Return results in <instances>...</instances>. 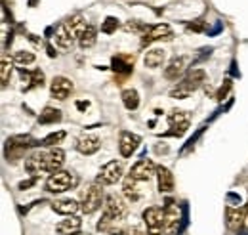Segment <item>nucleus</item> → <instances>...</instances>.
Segmentation results:
<instances>
[{
	"mask_svg": "<svg viewBox=\"0 0 248 235\" xmlns=\"http://www.w3.org/2000/svg\"><path fill=\"white\" fill-rule=\"evenodd\" d=\"M130 178H134L136 182H149L153 176H156V167L153 161L149 159H140L132 168H130Z\"/></svg>",
	"mask_w": 248,
	"mask_h": 235,
	"instance_id": "obj_9",
	"label": "nucleus"
},
{
	"mask_svg": "<svg viewBox=\"0 0 248 235\" xmlns=\"http://www.w3.org/2000/svg\"><path fill=\"white\" fill-rule=\"evenodd\" d=\"M123 103L128 111H136V109H138V105H140V94H138V90H134V88L124 90L123 92Z\"/></svg>",
	"mask_w": 248,
	"mask_h": 235,
	"instance_id": "obj_25",
	"label": "nucleus"
},
{
	"mask_svg": "<svg viewBox=\"0 0 248 235\" xmlns=\"http://www.w3.org/2000/svg\"><path fill=\"white\" fill-rule=\"evenodd\" d=\"M172 36V29L170 25L166 23H158V25H153L145 31V36H143V42H155V40H160V38H170Z\"/></svg>",
	"mask_w": 248,
	"mask_h": 235,
	"instance_id": "obj_18",
	"label": "nucleus"
},
{
	"mask_svg": "<svg viewBox=\"0 0 248 235\" xmlns=\"http://www.w3.org/2000/svg\"><path fill=\"white\" fill-rule=\"evenodd\" d=\"M124 216H126V203L123 197H119L115 193L107 195L105 203H103V216H101V222L97 224V230H107L109 224L123 220Z\"/></svg>",
	"mask_w": 248,
	"mask_h": 235,
	"instance_id": "obj_2",
	"label": "nucleus"
},
{
	"mask_svg": "<svg viewBox=\"0 0 248 235\" xmlns=\"http://www.w3.org/2000/svg\"><path fill=\"white\" fill-rule=\"evenodd\" d=\"M63 138H65V132L60 130V132H52L50 136H46L44 140H42V146L44 147H56L58 144H62Z\"/></svg>",
	"mask_w": 248,
	"mask_h": 235,
	"instance_id": "obj_31",
	"label": "nucleus"
},
{
	"mask_svg": "<svg viewBox=\"0 0 248 235\" xmlns=\"http://www.w3.org/2000/svg\"><path fill=\"white\" fill-rule=\"evenodd\" d=\"M71 92H73V83L69 81V79H65V77H56L54 81H52V84H50V94H52V98H56V100H67L69 96H71Z\"/></svg>",
	"mask_w": 248,
	"mask_h": 235,
	"instance_id": "obj_12",
	"label": "nucleus"
},
{
	"mask_svg": "<svg viewBox=\"0 0 248 235\" xmlns=\"http://www.w3.org/2000/svg\"><path fill=\"white\" fill-rule=\"evenodd\" d=\"M128 235H147V234H145L141 228H138V226H136V228H132V230L128 232Z\"/></svg>",
	"mask_w": 248,
	"mask_h": 235,
	"instance_id": "obj_33",
	"label": "nucleus"
},
{
	"mask_svg": "<svg viewBox=\"0 0 248 235\" xmlns=\"http://www.w3.org/2000/svg\"><path fill=\"white\" fill-rule=\"evenodd\" d=\"M10 77H12V61L4 56V58H2V67H0V81H2L4 86L8 84Z\"/></svg>",
	"mask_w": 248,
	"mask_h": 235,
	"instance_id": "obj_30",
	"label": "nucleus"
},
{
	"mask_svg": "<svg viewBox=\"0 0 248 235\" xmlns=\"http://www.w3.org/2000/svg\"><path fill=\"white\" fill-rule=\"evenodd\" d=\"M189 113L187 111H182V109H174V111H170L168 113V124L178 132V134H184L187 130V126H189Z\"/></svg>",
	"mask_w": 248,
	"mask_h": 235,
	"instance_id": "obj_16",
	"label": "nucleus"
},
{
	"mask_svg": "<svg viewBox=\"0 0 248 235\" xmlns=\"http://www.w3.org/2000/svg\"><path fill=\"white\" fill-rule=\"evenodd\" d=\"M124 187V195L128 197V201H138V197H140V193H138V189H136V180L134 178H126L123 184Z\"/></svg>",
	"mask_w": 248,
	"mask_h": 235,
	"instance_id": "obj_28",
	"label": "nucleus"
},
{
	"mask_svg": "<svg viewBox=\"0 0 248 235\" xmlns=\"http://www.w3.org/2000/svg\"><path fill=\"white\" fill-rule=\"evenodd\" d=\"M40 124H52V122H58V120H62V111H58V109H54V107H46L42 113H40Z\"/></svg>",
	"mask_w": 248,
	"mask_h": 235,
	"instance_id": "obj_27",
	"label": "nucleus"
},
{
	"mask_svg": "<svg viewBox=\"0 0 248 235\" xmlns=\"http://www.w3.org/2000/svg\"><path fill=\"white\" fill-rule=\"evenodd\" d=\"M77 149L82 153V155H93L99 146H101V142H99V138L97 136H93V134H88V132H84V134H80L78 138H77Z\"/></svg>",
	"mask_w": 248,
	"mask_h": 235,
	"instance_id": "obj_13",
	"label": "nucleus"
},
{
	"mask_svg": "<svg viewBox=\"0 0 248 235\" xmlns=\"http://www.w3.org/2000/svg\"><path fill=\"white\" fill-rule=\"evenodd\" d=\"M32 146H38V142H34L31 136H14L6 142V157L8 161H17L23 157V153Z\"/></svg>",
	"mask_w": 248,
	"mask_h": 235,
	"instance_id": "obj_6",
	"label": "nucleus"
},
{
	"mask_svg": "<svg viewBox=\"0 0 248 235\" xmlns=\"http://www.w3.org/2000/svg\"><path fill=\"white\" fill-rule=\"evenodd\" d=\"M32 61H34V54H32V52L19 50V52H16V54H14V63H17V65H21V67L31 65Z\"/></svg>",
	"mask_w": 248,
	"mask_h": 235,
	"instance_id": "obj_29",
	"label": "nucleus"
},
{
	"mask_svg": "<svg viewBox=\"0 0 248 235\" xmlns=\"http://www.w3.org/2000/svg\"><path fill=\"white\" fill-rule=\"evenodd\" d=\"M65 163V153L60 147H44V149H38L31 153L27 159H25V170L36 176L40 172H58Z\"/></svg>",
	"mask_w": 248,
	"mask_h": 235,
	"instance_id": "obj_1",
	"label": "nucleus"
},
{
	"mask_svg": "<svg viewBox=\"0 0 248 235\" xmlns=\"http://www.w3.org/2000/svg\"><path fill=\"white\" fill-rule=\"evenodd\" d=\"M65 23H67V27L71 29V33H73L77 38L80 36V33H82V31L86 29V21H84V17H82V16H73V17H71V19H67Z\"/></svg>",
	"mask_w": 248,
	"mask_h": 235,
	"instance_id": "obj_26",
	"label": "nucleus"
},
{
	"mask_svg": "<svg viewBox=\"0 0 248 235\" xmlns=\"http://www.w3.org/2000/svg\"><path fill=\"white\" fill-rule=\"evenodd\" d=\"M19 75H21V81L27 83L25 90L36 88V86H42V84H44V73L38 71V69H34V71H25V69H21Z\"/></svg>",
	"mask_w": 248,
	"mask_h": 235,
	"instance_id": "obj_23",
	"label": "nucleus"
},
{
	"mask_svg": "<svg viewBox=\"0 0 248 235\" xmlns=\"http://www.w3.org/2000/svg\"><path fill=\"white\" fill-rule=\"evenodd\" d=\"M78 184V178L67 170H58L54 174H50V178L46 180V189L52 193H63L71 187H75Z\"/></svg>",
	"mask_w": 248,
	"mask_h": 235,
	"instance_id": "obj_5",
	"label": "nucleus"
},
{
	"mask_svg": "<svg viewBox=\"0 0 248 235\" xmlns=\"http://www.w3.org/2000/svg\"><path fill=\"white\" fill-rule=\"evenodd\" d=\"M124 174V167L121 161H109L107 165L101 167L99 174H97V184L101 185H113L117 182L123 180Z\"/></svg>",
	"mask_w": 248,
	"mask_h": 235,
	"instance_id": "obj_8",
	"label": "nucleus"
},
{
	"mask_svg": "<svg viewBox=\"0 0 248 235\" xmlns=\"http://www.w3.org/2000/svg\"><path fill=\"white\" fill-rule=\"evenodd\" d=\"M82 226V220L78 216H67L65 220H62L58 226H56V232L60 235H71V234H77Z\"/></svg>",
	"mask_w": 248,
	"mask_h": 235,
	"instance_id": "obj_20",
	"label": "nucleus"
},
{
	"mask_svg": "<svg viewBox=\"0 0 248 235\" xmlns=\"http://www.w3.org/2000/svg\"><path fill=\"white\" fill-rule=\"evenodd\" d=\"M141 138L138 134H132V132H123L121 134V142H119V149H121V155L123 157H132L136 153V149L140 146Z\"/></svg>",
	"mask_w": 248,
	"mask_h": 235,
	"instance_id": "obj_15",
	"label": "nucleus"
},
{
	"mask_svg": "<svg viewBox=\"0 0 248 235\" xmlns=\"http://www.w3.org/2000/svg\"><path fill=\"white\" fill-rule=\"evenodd\" d=\"M156 180H158V189L162 193H170L174 189V174L166 167H156Z\"/></svg>",
	"mask_w": 248,
	"mask_h": 235,
	"instance_id": "obj_19",
	"label": "nucleus"
},
{
	"mask_svg": "<svg viewBox=\"0 0 248 235\" xmlns=\"http://www.w3.org/2000/svg\"><path fill=\"white\" fill-rule=\"evenodd\" d=\"M143 222L147 226L149 235L164 234V208L160 206H149L143 210Z\"/></svg>",
	"mask_w": 248,
	"mask_h": 235,
	"instance_id": "obj_7",
	"label": "nucleus"
},
{
	"mask_svg": "<svg viewBox=\"0 0 248 235\" xmlns=\"http://www.w3.org/2000/svg\"><path fill=\"white\" fill-rule=\"evenodd\" d=\"M245 220H247V210H245V206H237V208L229 206V208H227V212H225V222H227V228H229L231 232H239V230L243 228Z\"/></svg>",
	"mask_w": 248,
	"mask_h": 235,
	"instance_id": "obj_11",
	"label": "nucleus"
},
{
	"mask_svg": "<svg viewBox=\"0 0 248 235\" xmlns=\"http://www.w3.org/2000/svg\"><path fill=\"white\" fill-rule=\"evenodd\" d=\"M80 208V203H77L75 199H60L52 203V210L62 214V216H75Z\"/></svg>",
	"mask_w": 248,
	"mask_h": 235,
	"instance_id": "obj_17",
	"label": "nucleus"
},
{
	"mask_svg": "<svg viewBox=\"0 0 248 235\" xmlns=\"http://www.w3.org/2000/svg\"><path fill=\"white\" fill-rule=\"evenodd\" d=\"M75 38H77V36L71 33V29L67 27V23H60L56 33H54V42H56V46H60L62 50H71L73 44H75Z\"/></svg>",
	"mask_w": 248,
	"mask_h": 235,
	"instance_id": "obj_14",
	"label": "nucleus"
},
{
	"mask_svg": "<svg viewBox=\"0 0 248 235\" xmlns=\"http://www.w3.org/2000/svg\"><path fill=\"white\" fill-rule=\"evenodd\" d=\"M186 65H187V59L186 58H176L170 61V65L164 69V77L168 79V81H178L182 75H184V71H186Z\"/></svg>",
	"mask_w": 248,
	"mask_h": 235,
	"instance_id": "obj_21",
	"label": "nucleus"
},
{
	"mask_svg": "<svg viewBox=\"0 0 248 235\" xmlns=\"http://www.w3.org/2000/svg\"><path fill=\"white\" fill-rule=\"evenodd\" d=\"M103 203H105V197H103L101 184H90V185L82 191V197H80V210H82L84 214H93Z\"/></svg>",
	"mask_w": 248,
	"mask_h": 235,
	"instance_id": "obj_4",
	"label": "nucleus"
},
{
	"mask_svg": "<svg viewBox=\"0 0 248 235\" xmlns=\"http://www.w3.org/2000/svg\"><path fill=\"white\" fill-rule=\"evenodd\" d=\"M204 79H206V75H204V71L202 69H193V71H189L186 75V79L182 81V83H178V86L172 90V98H176V100H184L187 98L193 90H197L202 83H204Z\"/></svg>",
	"mask_w": 248,
	"mask_h": 235,
	"instance_id": "obj_3",
	"label": "nucleus"
},
{
	"mask_svg": "<svg viewBox=\"0 0 248 235\" xmlns=\"http://www.w3.org/2000/svg\"><path fill=\"white\" fill-rule=\"evenodd\" d=\"M117 29H119V19H115V17H107L103 21V25H101V31L105 34H111V33H115Z\"/></svg>",
	"mask_w": 248,
	"mask_h": 235,
	"instance_id": "obj_32",
	"label": "nucleus"
},
{
	"mask_svg": "<svg viewBox=\"0 0 248 235\" xmlns=\"http://www.w3.org/2000/svg\"><path fill=\"white\" fill-rule=\"evenodd\" d=\"M180 218H182L180 206L174 205V203H168L164 206V234H176V230L180 226Z\"/></svg>",
	"mask_w": 248,
	"mask_h": 235,
	"instance_id": "obj_10",
	"label": "nucleus"
},
{
	"mask_svg": "<svg viewBox=\"0 0 248 235\" xmlns=\"http://www.w3.org/2000/svg\"><path fill=\"white\" fill-rule=\"evenodd\" d=\"M164 59H166V52H164L162 48H151V50L145 52L143 63H145V67H149V69H156V67H160V65L164 63Z\"/></svg>",
	"mask_w": 248,
	"mask_h": 235,
	"instance_id": "obj_22",
	"label": "nucleus"
},
{
	"mask_svg": "<svg viewBox=\"0 0 248 235\" xmlns=\"http://www.w3.org/2000/svg\"><path fill=\"white\" fill-rule=\"evenodd\" d=\"M78 40V46L80 48H92L93 44H95V40H97V31L93 25H86V29L80 33V36L77 38Z\"/></svg>",
	"mask_w": 248,
	"mask_h": 235,
	"instance_id": "obj_24",
	"label": "nucleus"
}]
</instances>
